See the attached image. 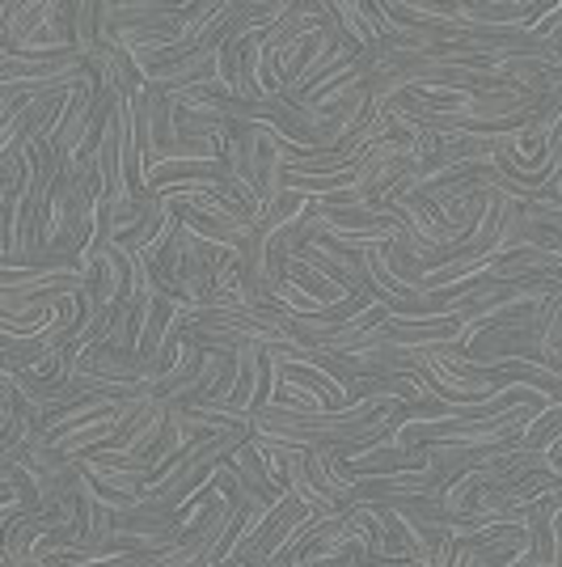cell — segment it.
Instances as JSON below:
<instances>
[{
    "instance_id": "obj_1",
    "label": "cell",
    "mask_w": 562,
    "mask_h": 567,
    "mask_svg": "<svg viewBox=\"0 0 562 567\" xmlns=\"http://www.w3.org/2000/svg\"><path fill=\"white\" fill-rule=\"evenodd\" d=\"M211 178L216 187L220 183H229L233 178V166H229V157H211V162H162V166L148 169V190L165 187V183H204Z\"/></svg>"
},
{
    "instance_id": "obj_2",
    "label": "cell",
    "mask_w": 562,
    "mask_h": 567,
    "mask_svg": "<svg viewBox=\"0 0 562 567\" xmlns=\"http://www.w3.org/2000/svg\"><path fill=\"white\" fill-rule=\"evenodd\" d=\"M233 471L241 474V483H246L262 504H271V508L288 496V492H280V483L271 478V462H267V453L258 450L254 441H246V445L233 453Z\"/></svg>"
},
{
    "instance_id": "obj_3",
    "label": "cell",
    "mask_w": 562,
    "mask_h": 567,
    "mask_svg": "<svg viewBox=\"0 0 562 567\" xmlns=\"http://www.w3.org/2000/svg\"><path fill=\"white\" fill-rule=\"evenodd\" d=\"M288 280L296 284V288H305L318 306H339V301H347L343 288L330 280L326 271H318V267H309V262H301V259L288 262Z\"/></svg>"
}]
</instances>
